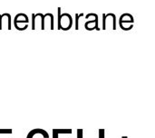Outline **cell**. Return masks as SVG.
I'll return each instance as SVG.
<instances>
[{"instance_id":"8992f818","label":"cell","mask_w":155,"mask_h":138,"mask_svg":"<svg viewBox=\"0 0 155 138\" xmlns=\"http://www.w3.org/2000/svg\"><path fill=\"white\" fill-rule=\"evenodd\" d=\"M43 17H44V14L42 13L32 14V29L33 30H35L37 28L42 30Z\"/></svg>"},{"instance_id":"3957f363","label":"cell","mask_w":155,"mask_h":138,"mask_svg":"<svg viewBox=\"0 0 155 138\" xmlns=\"http://www.w3.org/2000/svg\"><path fill=\"white\" fill-rule=\"evenodd\" d=\"M29 24V19L28 16L24 14V13H19L15 16L14 20V25L15 28L18 31H25L27 29Z\"/></svg>"},{"instance_id":"52a82bcc","label":"cell","mask_w":155,"mask_h":138,"mask_svg":"<svg viewBox=\"0 0 155 138\" xmlns=\"http://www.w3.org/2000/svg\"><path fill=\"white\" fill-rule=\"evenodd\" d=\"M27 138H49V136L45 130L35 129L28 134Z\"/></svg>"},{"instance_id":"ba28073f","label":"cell","mask_w":155,"mask_h":138,"mask_svg":"<svg viewBox=\"0 0 155 138\" xmlns=\"http://www.w3.org/2000/svg\"><path fill=\"white\" fill-rule=\"evenodd\" d=\"M84 16V14L81 13V14H75L74 17H75V30H78L79 29V21H80V18Z\"/></svg>"},{"instance_id":"6da1fadb","label":"cell","mask_w":155,"mask_h":138,"mask_svg":"<svg viewBox=\"0 0 155 138\" xmlns=\"http://www.w3.org/2000/svg\"><path fill=\"white\" fill-rule=\"evenodd\" d=\"M57 26L59 30L68 31L73 26V17L68 13H62L61 7L57 8Z\"/></svg>"},{"instance_id":"5b68a950","label":"cell","mask_w":155,"mask_h":138,"mask_svg":"<svg viewBox=\"0 0 155 138\" xmlns=\"http://www.w3.org/2000/svg\"><path fill=\"white\" fill-rule=\"evenodd\" d=\"M93 15V19L88 20L84 23V28L88 31H93V30H97L99 31L100 28L98 26L99 24V21H98V14L92 13Z\"/></svg>"},{"instance_id":"7a4b0ae2","label":"cell","mask_w":155,"mask_h":138,"mask_svg":"<svg viewBox=\"0 0 155 138\" xmlns=\"http://www.w3.org/2000/svg\"><path fill=\"white\" fill-rule=\"evenodd\" d=\"M119 24L122 30L124 31H129L133 29L134 24V18L133 14L129 13H124L119 19Z\"/></svg>"},{"instance_id":"277c9868","label":"cell","mask_w":155,"mask_h":138,"mask_svg":"<svg viewBox=\"0 0 155 138\" xmlns=\"http://www.w3.org/2000/svg\"><path fill=\"white\" fill-rule=\"evenodd\" d=\"M116 29V15L113 13L103 14V30Z\"/></svg>"}]
</instances>
